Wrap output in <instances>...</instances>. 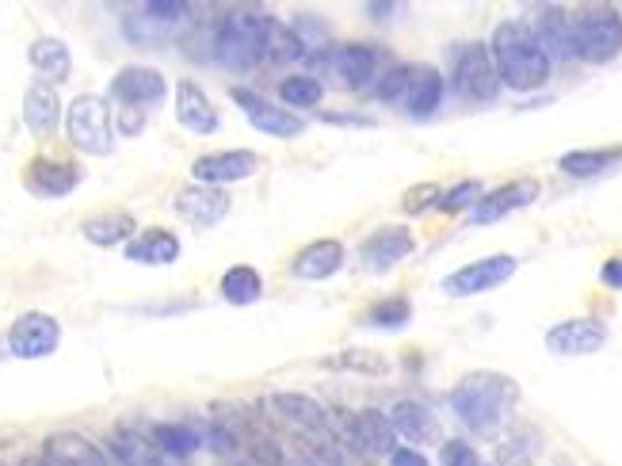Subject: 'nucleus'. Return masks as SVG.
Wrapping results in <instances>:
<instances>
[{
    "label": "nucleus",
    "instance_id": "obj_1",
    "mask_svg": "<svg viewBox=\"0 0 622 466\" xmlns=\"http://www.w3.org/2000/svg\"><path fill=\"white\" fill-rule=\"evenodd\" d=\"M451 405L462 425L478 436H497L512 409L520 405V383L497 371H470L451 391Z\"/></svg>",
    "mask_w": 622,
    "mask_h": 466
},
{
    "label": "nucleus",
    "instance_id": "obj_2",
    "mask_svg": "<svg viewBox=\"0 0 622 466\" xmlns=\"http://www.w3.org/2000/svg\"><path fill=\"white\" fill-rule=\"evenodd\" d=\"M492 65H497L500 84H508L512 92H534L550 81V58L539 50L531 28L516 20H504L492 31L489 42Z\"/></svg>",
    "mask_w": 622,
    "mask_h": 466
},
{
    "label": "nucleus",
    "instance_id": "obj_3",
    "mask_svg": "<svg viewBox=\"0 0 622 466\" xmlns=\"http://www.w3.org/2000/svg\"><path fill=\"white\" fill-rule=\"evenodd\" d=\"M573 58L589 65H603L622 50V16L611 4H589L569 20Z\"/></svg>",
    "mask_w": 622,
    "mask_h": 466
},
{
    "label": "nucleus",
    "instance_id": "obj_4",
    "mask_svg": "<svg viewBox=\"0 0 622 466\" xmlns=\"http://www.w3.org/2000/svg\"><path fill=\"white\" fill-rule=\"evenodd\" d=\"M214 58L226 69H253L264 62V16L261 12H241L226 16L214 28Z\"/></svg>",
    "mask_w": 622,
    "mask_h": 466
},
{
    "label": "nucleus",
    "instance_id": "obj_5",
    "mask_svg": "<svg viewBox=\"0 0 622 466\" xmlns=\"http://www.w3.org/2000/svg\"><path fill=\"white\" fill-rule=\"evenodd\" d=\"M69 142L92 158H108L115 150V119L103 97H77L65 111Z\"/></svg>",
    "mask_w": 622,
    "mask_h": 466
},
{
    "label": "nucleus",
    "instance_id": "obj_6",
    "mask_svg": "<svg viewBox=\"0 0 622 466\" xmlns=\"http://www.w3.org/2000/svg\"><path fill=\"white\" fill-rule=\"evenodd\" d=\"M451 84H455V92L470 103L497 100L500 77H497V65H492V54H489L486 42H462V47L455 50Z\"/></svg>",
    "mask_w": 622,
    "mask_h": 466
},
{
    "label": "nucleus",
    "instance_id": "obj_7",
    "mask_svg": "<svg viewBox=\"0 0 622 466\" xmlns=\"http://www.w3.org/2000/svg\"><path fill=\"white\" fill-rule=\"evenodd\" d=\"M4 344H8V352L20 359H42V356H50V352H58V344H62V325L50 314L31 310V314L16 317Z\"/></svg>",
    "mask_w": 622,
    "mask_h": 466
},
{
    "label": "nucleus",
    "instance_id": "obj_8",
    "mask_svg": "<svg viewBox=\"0 0 622 466\" xmlns=\"http://www.w3.org/2000/svg\"><path fill=\"white\" fill-rule=\"evenodd\" d=\"M516 275V256H486V261H473L459 267V272H451L443 280V291L451 298H470V295H486V291L500 287V283H508Z\"/></svg>",
    "mask_w": 622,
    "mask_h": 466
},
{
    "label": "nucleus",
    "instance_id": "obj_9",
    "mask_svg": "<svg viewBox=\"0 0 622 466\" xmlns=\"http://www.w3.org/2000/svg\"><path fill=\"white\" fill-rule=\"evenodd\" d=\"M534 200H539V180H508V184L492 188V192H486L478 203H473L470 222L473 226H489V222L508 219L512 211L531 206Z\"/></svg>",
    "mask_w": 622,
    "mask_h": 466
},
{
    "label": "nucleus",
    "instance_id": "obj_10",
    "mask_svg": "<svg viewBox=\"0 0 622 466\" xmlns=\"http://www.w3.org/2000/svg\"><path fill=\"white\" fill-rule=\"evenodd\" d=\"M233 103H237L241 111L248 115V123L256 126V131L272 134V138H298L302 131H306V119H295V111L287 108H275L272 100L256 97V92L248 89H230Z\"/></svg>",
    "mask_w": 622,
    "mask_h": 466
},
{
    "label": "nucleus",
    "instance_id": "obj_11",
    "mask_svg": "<svg viewBox=\"0 0 622 466\" xmlns=\"http://www.w3.org/2000/svg\"><path fill=\"white\" fill-rule=\"evenodd\" d=\"M608 344V325L600 317H569L547 333V348L554 356H592Z\"/></svg>",
    "mask_w": 622,
    "mask_h": 466
},
{
    "label": "nucleus",
    "instance_id": "obj_12",
    "mask_svg": "<svg viewBox=\"0 0 622 466\" xmlns=\"http://www.w3.org/2000/svg\"><path fill=\"white\" fill-rule=\"evenodd\" d=\"M164 92H169V81L153 65H126L111 81V97L123 103V108H137V111L161 103Z\"/></svg>",
    "mask_w": 622,
    "mask_h": 466
},
{
    "label": "nucleus",
    "instance_id": "obj_13",
    "mask_svg": "<svg viewBox=\"0 0 622 466\" xmlns=\"http://www.w3.org/2000/svg\"><path fill=\"white\" fill-rule=\"evenodd\" d=\"M261 169V158L253 150H226V153H206L192 165V176L203 188H226L237 180H248Z\"/></svg>",
    "mask_w": 622,
    "mask_h": 466
},
{
    "label": "nucleus",
    "instance_id": "obj_14",
    "mask_svg": "<svg viewBox=\"0 0 622 466\" xmlns=\"http://www.w3.org/2000/svg\"><path fill=\"white\" fill-rule=\"evenodd\" d=\"M176 214L192 230H211L230 214V195L222 192V188L192 184V188H184V192L176 195Z\"/></svg>",
    "mask_w": 622,
    "mask_h": 466
},
{
    "label": "nucleus",
    "instance_id": "obj_15",
    "mask_svg": "<svg viewBox=\"0 0 622 466\" xmlns=\"http://www.w3.org/2000/svg\"><path fill=\"white\" fill-rule=\"evenodd\" d=\"M77 184H81V169H77L73 161L39 158L23 172V188H28L31 195H39V200H62Z\"/></svg>",
    "mask_w": 622,
    "mask_h": 466
},
{
    "label": "nucleus",
    "instance_id": "obj_16",
    "mask_svg": "<svg viewBox=\"0 0 622 466\" xmlns=\"http://www.w3.org/2000/svg\"><path fill=\"white\" fill-rule=\"evenodd\" d=\"M417 249V241H412V233L405 226H386V230H375L367 241H363L359 249V261L370 267V272H390L405 261V256Z\"/></svg>",
    "mask_w": 622,
    "mask_h": 466
},
{
    "label": "nucleus",
    "instance_id": "obj_17",
    "mask_svg": "<svg viewBox=\"0 0 622 466\" xmlns=\"http://www.w3.org/2000/svg\"><path fill=\"white\" fill-rule=\"evenodd\" d=\"M176 119H180V126L192 134H218V126H222L218 108H214L211 97H206L195 81L176 84Z\"/></svg>",
    "mask_w": 622,
    "mask_h": 466
},
{
    "label": "nucleus",
    "instance_id": "obj_18",
    "mask_svg": "<svg viewBox=\"0 0 622 466\" xmlns=\"http://www.w3.org/2000/svg\"><path fill=\"white\" fill-rule=\"evenodd\" d=\"M340 267H344V245L336 237H322V241H309V245L295 256L290 275H295V280H306V283H317V280L336 275Z\"/></svg>",
    "mask_w": 622,
    "mask_h": 466
},
{
    "label": "nucleus",
    "instance_id": "obj_19",
    "mask_svg": "<svg viewBox=\"0 0 622 466\" xmlns=\"http://www.w3.org/2000/svg\"><path fill=\"white\" fill-rule=\"evenodd\" d=\"M333 69L340 73V81L348 84V89H367V84H375V73H378V50L367 47V42H344V47L333 50Z\"/></svg>",
    "mask_w": 622,
    "mask_h": 466
},
{
    "label": "nucleus",
    "instance_id": "obj_20",
    "mask_svg": "<svg viewBox=\"0 0 622 466\" xmlns=\"http://www.w3.org/2000/svg\"><path fill=\"white\" fill-rule=\"evenodd\" d=\"M42 459L50 466H108V455L81 433H54L42 444Z\"/></svg>",
    "mask_w": 622,
    "mask_h": 466
},
{
    "label": "nucleus",
    "instance_id": "obj_21",
    "mask_svg": "<svg viewBox=\"0 0 622 466\" xmlns=\"http://www.w3.org/2000/svg\"><path fill=\"white\" fill-rule=\"evenodd\" d=\"M23 123H28L34 138L54 134L58 123H62V100H58V92L47 81H34L28 97H23Z\"/></svg>",
    "mask_w": 622,
    "mask_h": 466
},
{
    "label": "nucleus",
    "instance_id": "obj_22",
    "mask_svg": "<svg viewBox=\"0 0 622 466\" xmlns=\"http://www.w3.org/2000/svg\"><path fill=\"white\" fill-rule=\"evenodd\" d=\"M443 77H439L436 65H412L409 73V89H405V108H409L412 119H428L439 111L443 103Z\"/></svg>",
    "mask_w": 622,
    "mask_h": 466
},
{
    "label": "nucleus",
    "instance_id": "obj_23",
    "mask_svg": "<svg viewBox=\"0 0 622 466\" xmlns=\"http://www.w3.org/2000/svg\"><path fill=\"white\" fill-rule=\"evenodd\" d=\"M534 42L550 62H569L573 58V42H569V16L565 8H542L539 20H534Z\"/></svg>",
    "mask_w": 622,
    "mask_h": 466
},
{
    "label": "nucleus",
    "instance_id": "obj_24",
    "mask_svg": "<svg viewBox=\"0 0 622 466\" xmlns=\"http://www.w3.org/2000/svg\"><path fill=\"white\" fill-rule=\"evenodd\" d=\"M108 452L115 455L119 466H169V459L157 452V444L137 433V428H115L108 436Z\"/></svg>",
    "mask_w": 622,
    "mask_h": 466
},
{
    "label": "nucleus",
    "instance_id": "obj_25",
    "mask_svg": "<svg viewBox=\"0 0 622 466\" xmlns=\"http://www.w3.org/2000/svg\"><path fill=\"white\" fill-rule=\"evenodd\" d=\"M272 409L279 413V417H287L290 425L306 428V433H328V409L322 402L309 398V394L279 391V394H272Z\"/></svg>",
    "mask_w": 622,
    "mask_h": 466
},
{
    "label": "nucleus",
    "instance_id": "obj_26",
    "mask_svg": "<svg viewBox=\"0 0 622 466\" xmlns=\"http://www.w3.org/2000/svg\"><path fill=\"white\" fill-rule=\"evenodd\" d=\"M126 261L134 264H176L180 261V241L169 230H142L137 237L126 241Z\"/></svg>",
    "mask_w": 622,
    "mask_h": 466
},
{
    "label": "nucleus",
    "instance_id": "obj_27",
    "mask_svg": "<svg viewBox=\"0 0 622 466\" xmlns=\"http://www.w3.org/2000/svg\"><path fill=\"white\" fill-rule=\"evenodd\" d=\"M390 425L397 436L412 439V444H436L439 439V421L431 417V409L420 402H397L390 413Z\"/></svg>",
    "mask_w": 622,
    "mask_h": 466
},
{
    "label": "nucleus",
    "instance_id": "obj_28",
    "mask_svg": "<svg viewBox=\"0 0 622 466\" xmlns=\"http://www.w3.org/2000/svg\"><path fill=\"white\" fill-rule=\"evenodd\" d=\"M28 62L34 73L42 77L47 84H58V81H65L69 77V69H73V58H69V47L62 39H34L31 42V50H28Z\"/></svg>",
    "mask_w": 622,
    "mask_h": 466
},
{
    "label": "nucleus",
    "instance_id": "obj_29",
    "mask_svg": "<svg viewBox=\"0 0 622 466\" xmlns=\"http://www.w3.org/2000/svg\"><path fill=\"white\" fill-rule=\"evenodd\" d=\"M264 62H272V65L306 62V50H302L295 28H290V23L272 20V16H264Z\"/></svg>",
    "mask_w": 622,
    "mask_h": 466
},
{
    "label": "nucleus",
    "instance_id": "obj_30",
    "mask_svg": "<svg viewBox=\"0 0 622 466\" xmlns=\"http://www.w3.org/2000/svg\"><path fill=\"white\" fill-rule=\"evenodd\" d=\"M622 161V145H611V150H573L558 161V169L573 180H592L600 172H608L611 165Z\"/></svg>",
    "mask_w": 622,
    "mask_h": 466
},
{
    "label": "nucleus",
    "instance_id": "obj_31",
    "mask_svg": "<svg viewBox=\"0 0 622 466\" xmlns=\"http://www.w3.org/2000/svg\"><path fill=\"white\" fill-rule=\"evenodd\" d=\"M359 447L367 455H394L397 452V433L383 409L359 413Z\"/></svg>",
    "mask_w": 622,
    "mask_h": 466
},
{
    "label": "nucleus",
    "instance_id": "obj_32",
    "mask_svg": "<svg viewBox=\"0 0 622 466\" xmlns=\"http://www.w3.org/2000/svg\"><path fill=\"white\" fill-rule=\"evenodd\" d=\"M295 452L306 466H344V447L328 433H306V428H295Z\"/></svg>",
    "mask_w": 622,
    "mask_h": 466
},
{
    "label": "nucleus",
    "instance_id": "obj_33",
    "mask_svg": "<svg viewBox=\"0 0 622 466\" xmlns=\"http://www.w3.org/2000/svg\"><path fill=\"white\" fill-rule=\"evenodd\" d=\"M222 298L233 302V306H253L256 298L264 295V280H261V272L256 267H248V264H233L226 275H222Z\"/></svg>",
    "mask_w": 622,
    "mask_h": 466
},
{
    "label": "nucleus",
    "instance_id": "obj_34",
    "mask_svg": "<svg viewBox=\"0 0 622 466\" xmlns=\"http://www.w3.org/2000/svg\"><path fill=\"white\" fill-rule=\"evenodd\" d=\"M150 439L157 444V452L164 459H187L195 447H203V433L192 425H157L150 433Z\"/></svg>",
    "mask_w": 622,
    "mask_h": 466
},
{
    "label": "nucleus",
    "instance_id": "obj_35",
    "mask_svg": "<svg viewBox=\"0 0 622 466\" xmlns=\"http://www.w3.org/2000/svg\"><path fill=\"white\" fill-rule=\"evenodd\" d=\"M134 230H137L134 219H131V214H123V211L100 214V219H89V222H84V237H89L92 245H100V249L123 245V241L134 237Z\"/></svg>",
    "mask_w": 622,
    "mask_h": 466
},
{
    "label": "nucleus",
    "instance_id": "obj_36",
    "mask_svg": "<svg viewBox=\"0 0 622 466\" xmlns=\"http://www.w3.org/2000/svg\"><path fill=\"white\" fill-rule=\"evenodd\" d=\"M322 367H328V371H351V375H370V378L390 375V359L378 356V352H370V348H348V352H340V356L322 359Z\"/></svg>",
    "mask_w": 622,
    "mask_h": 466
},
{
    "label": "nucleus",
    "instance_id": "obj_37",
    "mask_svg": "<svg viewBox=\"0 0 622 466\" xmlns=\"http://www.w3.org/2000/svg\"><path fill=\"white\" fill-rule=\"evenodd\" d=\"M322 97H325V89H322V81H314V77L295 73V77H283V84H279V100L287 103V108H295V111L317 108Z\"/></svg>",
    "mask_w": 622,
    "mask_h": 466
},
{
    "label": "nucleus",
    "instance_id": "obj_38",
    "mask_svg": "<svg viewBox=\"0 0 622 466\" xmlns=\"http://www.w3.org/2000/svg\"><path fill=\"white\" fill-rule=\"evenodd\" d=\"M409 317H412V306L405 298H383L367 310V325H375V330H405Z\"/></svg>",
    "mask_w": 622,
    "mask_h": 466
},
{
    "label": "nucleus",
    "instance_id": "obj_39",
    "mask_svg": "<svg viewBox=\"0 0 622 466\" xmlns=\"http://www.w3.org/2000/svg\"><path fill=\"white\" fill-rule=\"evenodd\" d=\"M328 436L336 439L340 447H356V452H363L359 447V413L351 409H328Z\"/></svg>",
    "mask_w": 622,
    "mask_h": 466
},
{
    "label": "nucleus",
    "instance_id": "obj_40",
    "mask_svg": "<svg viewBox=\"0 0 622 466\" xmlns=\"http://www.w3.org/2000/svg\"><path fill=\"white\" fill-rule=\"evenodd\" d=\"M481 180H462V184H455L451 192H443L439 195V206L436 211H443V214H459V211H473V203L481 200Z\"/></svg>",
    "mask_w": 622,
    "mask_h": 466
},
{
    "label": "nucleus",
    "instance_id": "obj_41",
    "mask_svg": "<svg viewBox=\"0 0 622 466\" xmlns=\"http://www.w3.org/2000/svg\"><path fill=\"white\" fill-rule=\"evenodd\" d=\"M126 39H131L134 47H161V42L169 39V31H164L161 23H153L150 16L137 8L134 16H126Z\"/></svg>",
    "mask_w": 622,
    "mask_h": 466
},
{
    "label": "nucleus",
    "instance_id": "obj_42",
    "mask_svg": "<svg viewBox=\"0 0 622 466\" xmlns=\"http://www.w3.org/2000/svg\"><path fill=\"white\" fill-rule=\"evenodd\" d=\"M142 12L150 16L153 23H161L164 31H176L180 23L192 16V4H180V0H150V4H142Z\"/></svg>",
    "mask_w": 622,
    "mask_h": 466
},
{
    "label": "nucleus",
    "instance_id": "obj_43",
    "mask_svg": "<svg viewBox=\"0 0 622 466\" xmlns=\"http://www.w3.org/2000/svg\"><path fill=\"white\" fill-rule=\"evenodd\" d=\"M409 73H412V65H390V69H386V73L375 81V100H383V103L405 100V89H409Z\"/></svg>",
    "mask_w": 622,
    "mask_h": 466
},
{
    "label": "nucleus",
    "instance_id": "obj_44",
    "mask_svg": "<svg viewBox=\"0 0 622 466\" xmlns=\"http://www.w3.org/2000/svg\"><path fill=\"white\" fill-rule=\"evenodd\" d=\"M198 433H203V447H211L214 455H233V452H237V444H241L237 428L222 425V421H214V425H203Z\"/></svg>",
    "mask_w": 622,
    "mask_h": 466
},
{
    "label": "nucleus",
    "instance_id": "obj_45",
    "mask_svg": "<svg viewBox=\"0 0 622 466\" xmlns=\"http://www.w3.org/2000/svg\"><path fill=\"white\" fill-rule=\"evenodd\" d=\"M439 188L436 184H417V188H409V192H405V200H401V211L405 214H412V219H417V214H428V211H436L439 206Z\"/></svg>",
    "mask_w": 622,
    "mask_h": 466
},
{
    "label": "nucleus",
    "instance_id": "obj_46",
    "mask_svg": "<svg viewBox=\"0 0 622 466\" xmlns=\"http://www.w3.org/2000/svg\"><path fill=\"white\" fill-rule=\"evenodd\" d=\"M439 466H481V463H478V452H473L466 439H447V444L439 447Z\"/></svg>",
    "mask_w": 622,
    "mask_h": 466
},
{
    "label": "nucleus",
    "instance_id": "obj_47",
    "mask_svg": "<svg viewBox=\"0 0 622 466\" xmlns=\"http://www.w3.org/2000/svg\"><path fill=\"white\" fill-rule=\"evenodd\" d=\"M248 452H253V459L261 463V466H287V459H283V452H279V444H275L272 436H248Z\"/></svg>",
    "mask_w": 622,
    "mask_h": 466
},
{
    "label": "nucleus",
    "instance_id": "obj_48",
    "mask_svg": "<svg viewBox=\"0 0 622 466\" xmlns=\"http://www.w3.org/2000/svg\"><path fill=\"white\" fill-rule=\"evenodd\" d=\"M142 126H145V119H142V111H137V108L119 111V131H123V134H142Z\"/></svg>",
    "mask_w": 622,
    "mask_h": 466
},
{
    "label": "nucleus",
    "instance_id": "obj_49",
    "mask_svg": "<svg viewBox=\"0 0 622 466\" xmlns=\"http://www.w3.org/2000/svg\"><path fill=\"white\" fill-rule=\"evenodd\" d=\"M322 123L333 126H375V119H363V115H344V111H325Z\"/></svg>",
    "mask_w": 622,
    "mask_h": 466
},
{
    "label": "nucleus",
    "instance_id": "obj_50",
    "mask_svg": "<svg viewBox=\"0 0 622 466\" xmlns=\"http://www.w3.org/2000/svg\"><path fill=\"white\" fill-rule=\"evenodd\" d=\"M600 280L608 283L611 291H622V256H611V261L600 267Z\"/></svg>",
    "mask_w": 622,
    "mask_h": 466
},
{
    "label": "nucleus",
    "instance_id": "obj_51",
    "mask_svg": "<svg viewBox=\"0 0 622 466\" xmlns=\"http://www.w3.org/2000/svg\"><path fill=\"white\" fill-rule=\"evenodd\" d=\"M390 466H428V459L417 452V447H397V452L390 455Z\"/></svg>",
    "mask_w": 622,
    "mask_h": 466
},
{
    "label": "nucleus",
    "instance_id": "obj_52",
    "mask_svg": "<svg viewBox=\"0 0 622 466\" xmlns=\"http://www.w3.org/2000/svg\"><path fill=\"white\" fill-rule=\"evenodd\" d=\"M367 12L375 16V20H390V16L397 12V8H394V4H370Z\"/></svg>",
    "mask_w": 622,
    "mask_h": 466
},
{
    "label": "nucleus",
    "instance_id": "obj_53",
    "mask_svg": "<svg viewBox=\"0 0 622 466\" xmlns=\"http://www.w3.org/2000/svg\"><path fill=\"white\" fill-rule=\"evenodd\" d=\"M23 466H50L47 459H42V455H39V459H28V463H23Z\"/></svg>",
    "mask_w": 622,
    "mask_h": 466
},
{
    "label": "nucleus",
    "instance_id": "obj_54",
    "mask_svg": "<svg viewBox=\"0 0 622 466\" xmlns=\"http://www.w3.org/2000/svg\"><path fill=\"white\" fill-rule=\"evenodd\" d=\"M218 466H248V463H237V459H226V463H218Z\"/></svg>",
    "mask_w": 622,
    "mask_h": 466
},
{
    "label": "nucleus",
    "instance_id": "obj_55",
    "mask_svg": "<svg viewBox=\"0 0 622 466\" xmlns=\"http://www.w3.org/2000/svg\"><path fill=\"white\" fill-rule=\"evenodd\" d=\"M0 466H4V463H0Z\"/></svg>",
    "mask_w": 622,
    "mask_h": 466
}]
</instances>
